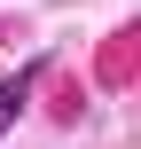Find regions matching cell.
I'll use <instances>...</instances> for the list:
<instances>
[{
  "label": "cell",
  "mask_w": 141,
  "mask_h": 149,
  "mask_svg": "<svg viewBox=\"0 0 141 149\" xmlns=\"http://www.w3.org/2000/svg\"><path fill=\"white\" fill-rule=\"evenodd\" d=\"M39 79H47V55H31V63H24L16 79H0V134H8L16 118H24V102H31V86H39Z\"/></svg>",
  "instance_id": "obj_1"
}]
</instances>
